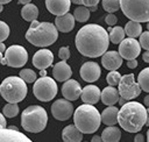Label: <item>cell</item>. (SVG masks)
I'll use <instances>...</instances> for the list:
<instances>
[{
  "label": "cell",
  "instance_id": "cell-50",
  "mask_svg": "<svg viewBox=\"0 0 149 142\" xmlns=\"http://www.w3.org/2000/svg\"><path fill=\"white\" fill-rule=\"evenodd\" d=\"M97 8H98V6H93V7H90L88 9H90V12H95Z\"/></svg>",
  "mask_w": 149,
  "mask_h": 142
},
{
  "label": "cell",
  "instance_id": "cell-18",
  "mask_svg": "<svg viewBox=\"0 0 149 142\" xmlns=\"http://www.w3.org/2000/svg\"><path fill=\"white\" fill-rule=\"evenodd\" d=\"M70 6H71V0H45L47 9L56 16L64 15L65 13H68Z\"/></svg>",
  "mask_w": 149,
  "mask_h": 142
},
{
  "label": "cell",
  "instance_id": "cell-10",
  "mask_svg": "<svg viewBox=\"0 0 149 142\" xmlns=\"http://www.w3.org/2000/svg\"><path fill=\"white\" fill-rule=\"evenodd\" d=\"M6 65L12 68H22L28 61V52L22 45H10L5 50Z\"/></svg>",
  "mask_w": 149,
  "mask_h": 142
},
{
  "label": "cell",
  "instance_id": "cell-12",
  "mask_svg": "<svg viewBox=\"0 0 149 142\" xmlns=\"http://www.w3.org/2000/svg\"><path fill=\"white\" fill-rule=\"evenodd\" d=\"M51 114L56 120L65 121L73 114V105L68 99H58L51 105Z\"/></svg>",
  "mask_w": 149,
  "mask_h": 142
},
{
  "label": "cell",
  "instance_id": "cell-51",
  "mask_svg": "<svg viewBox=\"0 0 149 142\" xmlns=\"http://www.w3.org/2000/svg\"><path fill=\"white\" fill-rule=\"evenodd\" d=\"M9 1H12V0H0V3H2V5L3 3H8Z\"/></svg>",
  "mask_w": 149,
  "mask_h": 142
},
{
  "label": "cell",
  "instance_id": "cell-9",
  "mask_svg": "<svg viewBox=\"0 0 149 142\" xmlns=\"http://www.w3.org/2000/svg\"><path fill=\"white\" fill-rule=\"evenodd\" d=\"M118 85H119L118 91H119L120 97H122L126 100H132V99L139 97L141 91H142L139 83L135 81L133 73L121 76Z\"/></svg>",
  "mask_w": 149,
  "mask_h": 142
},
{
  "label": "cell",
  "instance_id": "cell-20",
  "mask_svg": "<svg viewBox=\"0 0 149 142\" xmlns=\"http://www.w3.org/2000/svg\"><path fill=\"white\" fill-rule=\"evenodd\" d=\"M100 90L98 86L95 85H87L84 88H81V93H80V98L83 100V102L85 104H91L94 105L100 100Z\"/></svg>",
  "mask_w": 149,
  "mask_h": 142
},
{
  "label": "cell",
  "instance_id": "cell-16",
  "mask_svg": "<svg viewBox=\"0 0 149 142\" xmlns=\"http://www.w3.org/2000/svg\"><path fill=\"white\" fill-rule=\"evenodd\" d=\"M0 142H30V139L20 133L19 129L0 128Z\"/></svg>",
  "mask_w": 149,
  "mask_h": 142
},
{
  "label": "cell",
  "instance_id": "cell-33",
  "mask_svg": "<svg viewBox=\"0 0 149 142\" xmlns=\"http://www.w3.org/2000/svg\"><path fill=\"white\" fill-rule=\"evenodd\" d=\"M20 77L26 81V83H34L37 78L35 71L30 70V69H23L20 71Z\"/></svg>",
  "mask_w": 149,
  "mask_h": 142
},
{
  "label": "cell",
  "instance_id": "cell-29",
  "mask_svg": "<svg viewBox=\"0 0 149 142\" xmlns=\"http://www.w3.org/2000/svg\"><path fill=\"white\" fill-rule=\"evenodd\" d=\"M90 9L85 6H78L73 12V17L78 22H86L90 19Z\"/></svg>",
  "mask_w": 149,
  "mask_h": 142
},
{
  "label": "cell",
  "instance_id": "cell-35",
  "mask_svg": "<svg viewBox=\"0 0 149 142\" xmlns=\"http://www.w3.org/2000/svg\"><path fill=\"white\" fill-rule=\"evenodd\" d=\"M139 43H140L141 48H143L144 50H149V30L141 33Z\"/></svg>",
  "mask_w": 149,
  "mask_h": 142
},
{
  "label": "cell",
  "instance_id": "cell-34",
  "mask_svg": "<svg viewBox=\"0 0 149 142\" xmlns=\"http://www.w3.org/2000/svg\"><path fill=\"white\" fill-rule=\"evenodd\" d=\"M120 78H121V74H120L116 70H112V71H109V73L107 74L106 80H107L108 85H111V86H116V85L119 84V81H120Z\"/></svg>",
  "mask_w": 149,
  "mask_h": 142
},
{
  "label": "cell",
  "instance_id": "cell-43",
  "mask_svg": "<svg viewBox=\"0 0 149 142\" xmlns=\"http://www.w3.org/2000/svg\"><path fill=\"white\" fill-rule=\"evenodd\" d=\"M134 141H136V142H139V141H144V137H143V135L142 134H136V136H135V139H134Z\"/></svg>",
  "mask_w": 149,
  "mask_h": 142
},
{
  "label": "cell",
  "instance_id": "cell-25",
  "mask_svg": "<svg viewBox=\"0 0 149 142\" xmlns=\"http://www.w3.org/2000/svg\"><path fill=\"white\" fill-rule=\"evenodd\" d=\"M121 132L115 126H108L101 133V140L105 142H118L120 141Z\"/></svg>",
  "mask_w": 149,
  "mask_h": 142
},
{
  "label": "cell",
  "instance_id": "cell-1",
  "mask_svg": "<svg viewBox=\"0 0 149 142\" xmlns=\"http://www.w3.org/2000/svg\"><path fill=\"white\" fill-rule=\"evenodd\" d=\"M76 48L77 50L91 58L101 56L109 45L108 33L105 28L99 24H86L81 27L76 35Z\"/></svg>",
  "mask_w": 149,
  "mask_h": 142
},
{
  "label": "cell",
  "instance_id": "cell-53",
  "mask_svg": "<svg viewBox=\"0 0 149 142\" xmlns=\"http://www.w3.org/2000/svg\"><path fill=\"white\" fill-rule=\"evenodd\" d=\"M2 9H3V5H2V3H0V13L2 12Z\"/></svg>",
  "mask_w": 149,
  "mask_h": 142
},
{
  "label": "cell",
  "instance_id": "cell-37",
  "mask_svg": "<svg viewBox=\"0 0 149 142\" xmlns=\"http://www.w3.org/2000/svg\"><path fill=\"white\" fill-rule=\"evenodd\" d=\"M58 56L62 61H68L70 58V49L69 47H62L59 48V51H58Z\"/></svg>",
  "mask_w": 149,
  "mask_h": 142
},
{
  "label": "cell",
  "instance_id": "cell-17",
  "mask_svg": "<svg viewBox=\"0 0 149 142\" xmlns=\"http://www.w3.org/2000/svg\"><path fill=\"white\" fill-rule=\"evenodd\" d=\"M101 64L109 71L116 70L122 65V57L118 51H106L101 55Z\"/></svg>",
  "mask_w": 149,
  "mask_h": 142
},
{
  "label": "cell",
  "instance_id": "cell-13",
  "mask_svg": "<svg viewBox=\"0 0 149 142\" xmlns=\"http://www.w3.org/2000/svg\"><path fill=\"white\" fill-rule=\"evenodd\" d=\"M100 74H101L100 66L95 62H86L80 68V77L83 80L87 83H93L98 80Z\"/></svg>",
  "mask_w": 149,
  "mask_h": 142
},
{
  "label": "cell",
  "instance_id": "cell-3",
  "mask_svg": "<svg viewBox=\"0 0 149 142\" xmlns=\"http://www.w3.org/2000/svg\"><path fill=\"white\" fill-rule=\"evenodd\" d=\"M58 38V30L55 24L50 22L31 21L30 27L26 33V40L35 47H48Z\"/></svg>",
  "mask_w": 149,
  "mask_h": 142
},
{
  "label": "cell",
  "instance_id": "cell-54",
  "mask_svg": "<svg viewBox=\"0 0 149 142\" xmlns=\"http://www.w3.org/2000/svg\"><path fill=\"white\" fill-rule=\"evenodd\" d=\"M147 140L149 141V129H148V132H147Z\"/></svg>",
  "mask_w": 149,
  "mask_h": 142
},
{
  "label": "cell",
  "instance_id": "cell-14",
  "mask_svg": "<svg viewBox=\"0 0 149 142\" xmlns=\"http://www.w3.org/2000/svg\"><path fill=\"white\" fill-rule=\"evenodd\" d=\"M54 62V55L48 49H41L33 56V65L40 70H45Z\"/></svg>",
  "mask_w": 149,
  "mask_h": 142
},
{
  "label": "cell",
  "instance_id": "cell-11",
  "mask_svg": "<svg viewBox=\"0 0 149 142\" xmlns=\"http://www.w3.org/2000/svg\"><path fill=\"white\" fill-rule=\"evenodd\" d=\"M141 51V45L139 41H136L133 37L123 38L119 43V54L122 58L129 61V59H135Z\"/></svg>",
  "mask_w": 149,
  "mask_h": 142
},
{
  "label": "cell",
  "instance_id": "cell-5",
  "mask_svg": "<svg viewBox=\"0 0 149 142\" xmlns=\"http://www.w3.org/2000/svg\"><path fill=\"white\" fill-rule=\"evenodd\" d=\"M48 123V114L45 109L37 105L28 106L21 114V126L26 132L40 133Z\"/></svg>",
  "mask_w": 149,
  "mask_h": 142
},
{
  "label": "cell",
  "instance_id": "cell-2",
  "mask_svg": "<svg viewBox=\"0 0 149 142\" xmlns=\"http://www.w3.org/2000/svg\"><path fill=\"white\" fill-rule=\"evenodd\" d=\"M147 108L137 101L125 102L118 113V123L129 133L140 132L146 125Z\"/></svg>",
  "mask_w": 149,
  "mask_h": 142
},
{
  "label": "cell",
  "instance_id": "cell-26",
  "mask_svg": "<svg viewBox=\"0 0 149 142\" xmlns=\"http://www.w3.org/2000/svg\"><path fill=\"white\" fill-rule=\"evenodd\" d=\"M21 16H22L23 20L31 22V21L36 20L37 16H38V8L35 5L30 3V2L26 3L21 9Z\"/></svg>",
  "mask_w": 149,
  "mask_h": 142
},
{
  "label": "cell",
  "instance_id": "cell-6",
  "mask_svg": "<svg viewBox=\"0 0 149 142\" xmlns=\"http://www.w3.org/2000/svg\"><path fill=\"white\" fill-rule=\"evenodd\" d=\"M26 81L19 76H9L0 83V94L8 102H20L27 95Z\"/></svg>",
  "mask_w": 149,
  "mask_h": 142
},
{
  "label": "cell",
  "instance_id": "cell-22",
  "mask_svg": "<svg viewBox=\"0 0 149 142\" xmlns=\"http://www.w3.org/2000/svg\"><path fill=\"white\" fill-rule=\"evenodd\" d=\"M119 91L114 87V86H107L105 87L101 92H100V99L102 101V104H105L106 106H112L114 104L118 102L119 100Z\"/></svg>",
  "mask_w": 149,
  "mask_h": 142
},
{
  "label": "cell",
  "instance_id": "cell-57",
  "mask_svg": "<svg viewBox=\"0 0 149 142\" xmlns=\"http://www.w3.org/2000/svg\"><path fill=\"white\" fill-rule=\"evenodd\" d=\"M147 29L149 30V21H148V23H147Z\"/></svg>",
  "mask_w": 149,
  "mask_h": 142
},
{
  "label": "cell",
  "instance_id": "cell-38",
  "mask_svg": "<svg viewBox=\"0 0 149 142\" xmlns=\"http://www.w3.org/2000/svg\"><path fill=\"white\" fill-rule=\"evenodd\" d=\"M105 22H106L109 27H112V26L116 24V22H118V17H116L113 13H108V14L106 15V17H105Z\"/></svg>",
  "mask_w": 149,
  "mask_h": 142
},
{
  "label": "cell",
  "instance_id": "cell-55",
  "mask_svg": "<svg viewBox=\"0 0 149 142\" xmlns=\"http://www.w3.org/2000/svg\"><path fill=\"white\" fill-rule=\"evenodd\" d=\"M9 128H12V129H17L16 127H14V126H9Z\"/></svg>",
  "mask_w": 149,
  "mask_h": 142
},
{
  "label": "cell",
  "instance_id": "cell-36",
  "mask_svg": "<svg viewBox=\"0 0 149 142\" xmlns=\"http://www.w3.org/2000/svg\"><path fill=\"white\" fill-rule=\"evenodd\" d=\"M9 36V27L6 22L0 21V42L5 41Z\"/></svg>",
  "mask_w": 149,
  "mask_h": 142
},
{
  "label": "cell",
  "instance_id": "cell-39",
  "mask_svg": "<svg viewBox=\"0 0 149 142\" xmlns=\"http://www.w3.org/2000/svg\"><path fill=\"white\" fill-rule=\"evenodd\" d=\"M99 1H100V0H79L80 5H83V6L87 7V8L93 7V6H98Z\"/></svg>",
  "mask_w": 149,
  "mask_h": 142
},
{
  "label": "cell",
  "instance_id": "cell-23",
  "mask_svg": "<svg viewBox=\"0 0 149 142\" xmlns=\"http://www.w3.org/2000/svg\"><path fill=\"white\" fill-rule=\"evenodd\" d=\"M62 139L65 142H80L83 140V133L73 125L66 126L62 130Z\"/></svg>",
  "mask_w": 149,
  "mask_h": 142
},
{
  "label": "cell",
  "instance_id": "cell-15",
  "mask_svg": "<svg viewBox=\"0 0 149 142\" xmlns=\"http://www.w3.org/2000/svg\"><path fill=\"white\" fill-rule=\"evenodd\" d=\"M80 93H81V86L77 80L69 78L68 80L64 81L62 86V94L65 99L70 101L77 100L80 97Z\"/></svg>",
  "mask_w": 149,
  "mask_h": 142
},
{
  "label": "cell",
  "instance_id": "cell-21",
  "mask_svg": "<svg viewBox=\"0 0 149 142\" xmlns=\"http://www.w3.org/2000/svg\"><path fill=\"white\" fill-rule=\"evenodd\" d=\"M55 26L58 31L62 33H69L74 27V17L70 13H65L64 15L56 16L55 19Z\"/></svg>",
  "mask_w": 149,
  "mask_h": 142
},
{
  "label": "cell",
  "instance_id": "cell-41",
  "mask_svg": "<svg viewBox=\"0 0 149 142\" xmlns=\"http://www.w3.org/2000/svg\"><path fill=\"white\" fill-rule=\"evenodd\" d=\"M6 126H7V122H6L5 115H2V113H0V128H5Z\"/></svg>",
  "mask_w": 149,
  "mask_h": 142
},
{
  "label": "cell",
  "instance_id": "cell-30",
  "mask_svg": "<svg viewBox=\"0 0 149 142\" xmlns=\"http://www.w3.org/2000/svg\"><path fill=\"white\" fill-rule=\"evenodd\" d=\"M137 83H139V85H140V87H141L142 91L149 93V68L143 69L139 73Z\"/></svg>",
  "mask_w": 149,
  "mask_h": 142
},
{
  "label": "cell",
  "instance_id": "cell-46",
  "mask_svg": "<svg viewBox=\"0 0 149 142\" xmlns=\"http://www.w3.org/2000/svg\"><path fill=\"white\" fill-rule=\"evenodd\" d=\"M118 102L120 104V106H122V105L126 102V99H123L122 97H119V100H118Z\"/></svg>",
  "mask_w": 149,
  "mask_h": 142
},
{
  "label": "cell",
  "instance_id": "cell-56",
  "mask_svg": "<svg viewBox=\"0 0 149 142\" xmlns=\"http://www.w3.org/2000/svg\"><path fill=\"white\" fill-rule=\"evenodd\" d=\"M3 57H2V52H0V59H2Z\"/></svg>",
  "mask_w": 149,
  "mask_h": 142
},
{
  "label": "cell",
  "instance_id": "cell-7",
  "mask_svg": "<svg viewBox=\"0 0 149 142\" xmlns=\"http://www.w3.org/2000/svg\"><path fill=\"white\" fill-rule=\"evenodd\" d=\"M122 13L133 21H149V0H120Z\"/></svg>",
  "mask_w": 149,
  "mask_h": 142
},
{
  "label": "cell",
  "instance_id": "cell-8",
  "mask_svg": "<svg viewBox=\"0 0 149 142\" xmlns=\"http://www.w3.org/2000/svg\"><path fill=\"white\" fill-rule=\"evenodd\" d=\"M34 95L41 101H50L57 94V84L54 78L43 76L34 81Z\"/></svg>",
  "mask_w": 149,
  "mask_h": 142
},
{
  "label": "cell",
  "instance_id": "cell-19",
  "mask_svg": "<svg viewBox=\"0 0 149 142\" xmlns=\"http://www.w3.org/2000/svg\"><path fill=\"white\" fill-rule=\"evenodd\" d=\"M52 76L57 81H65L72 76V70L65 61H61L54 65Z\"/></svg>",
  "mask_w": 149,
  "mask_h": 142
},
{
  "label": "cell",
  "instance_id": "cell-49",
  "mask_svg": "<svg viewBox=\"0 0 149 142\" xmlns=\"http://www.w3.org/2000/svg\"><path fill=\"white\" fill-rule=\"evenodd\" d=\"M31 0H19V3H22V5H26V3H29Z\"/></svg>",
  "mask_w": 149,
  "mask_h": 142
},
{
  "label": "cell",
  "instance_id": "cell-40",
  "mask_svg": "<svg viewBox=\"0 0 149 142\" xmlns=\"http://www.w3.org/2000/svg\"><path fill=\"white\" fill-rule=\"evenodd\" d=\"M137 61L136 59H129V61H127V66L129 68V69H135L136 66H137Z\"/></svg>",
  "mask_w": 149,
  "mask_h": 142
},
{
  "label": "cell",
  "instance_id": "cell-52",
  "mask_svg": "<svg viewBox=\"0 0 149 142\" xmlns=\"http://www.w3.org/2000/svg\"><path fill=\"white\" fill-rule=\"evenodd\" d=\"M71 2H72V3H76V5H80L79 0H71Z\"/></svg>",
  "mask_w": 149,
  "mask_h": 142
},
{
  "label": "cell",
  "instance_id": "cell-32",
  "mask_svg": "<svg viewBox=\"0 0 149 142\" xmlns=\"http://www.w3.org/2000/svg\"><path fill=\"white\" fill-rule=\"evenodd\" d=\"M102 8L107 13H114L120 9V0H102Z\"/></svg>",
  "mask_w": 149,
  "mask_h": 142
},
{
  "label": "cell",
  "instance_id": "cell-27",
  "mask_svg": "<svg viewBox=\"0 0 149 142\" xmlns=\"http://www.w3.org/2000/svg\"><path fill=\"white\" fill-rule=\"evenodd\" d=\"M123 30H125V34L128 35V37L135 38V37H139L141 35V33H142V26H141L140 22L130 20L129 22L126 23Z\"/></svg>",
  "mask_w": 149,
  "mask_h": 142
},
{
  "label": "cell",
  "instance_id": "cell-28",
  "mask_svg": "<svg viewBox=\"0 0 149 142\" xmlns=\"http://www.w3.org/2000/svg\"><path fill=\"white\" fill-rule=\"evenodd\" d=\"M109 34H108V38L109 41L113 43V44H119L123 38H125V30L122 27H119V26H115V27H109L108 30Z\"/></svg>",
  "mask_w": 149,
  "mask_h": 142
},
{
  "label": "cell",
  "instance_id": "cell-48",
  "mask_svg": "<svg viewBox=\"0 0 149 142\" xmlns=\"http://www.w3.org/2000/svg\"><path fill=\"white\" fill-rule=\"evenodd\" d=\"M146 125L149 127V107L147 109V120H146Z\"/></svg>",
  "mask_w": 149,
  "mask_h": 142
},
{
  "label": "cell",
  "instance_id": "cell-24",
  "mask_svg": "<svg viewBox=\"0 0 149 142\" xmlns=\"http://www.w3.org/2000/svg\"><path fill=\"white\" fill-rule=\"evenodd\" d=\"M118 113H119V108L112 105V106L106 107L102 111V113L100 114V119L104 125L114 126L118 123Z\"/></svg>",
  "mask_w": 149,
  "mask_h": 142
},
{
  "label": "cell",
  "instance_id": "cell-47",
  "mask_svg": "<svg viewBox=\"0 0 149 142\" xmlns=\"http://www.w3.org/2000/svg\"><path fill=\"white\" fill-rule=\"evenodd\" d=\"M6 50V45L3 44V42H0V52H3Z\"/></svg>",
  "mask_w": 149,
  "mask_h": 142
},
{
  "label": "cell",
  "instance_id": "cell-45",
  "mask_svg": "<svg viewBox=\"0 0 149 142\" xmlns=\"http://www.w3.org/2000/svg\"><path fill=\"white\" fill-rule=\"evenodd\" d=\"M143 104H144V106H147V107H149V94H147V95L144 97V100H143Z\"/></svg>",
  "mask_w": 149,
  "mask_h": 142
},
{
  "label": "cell",
  "instance_id": "cell-31",
  "mask_svg": "<svg viewBox=\"0 0 149 142\" xmlns=\"http://www.w3.org/2000/svg\"><path fill=\"white\" fill-rule=\"evenodd\" d=\"M19 111L20 109H19V106L16 102H8L2 108V113L7 118H15L19 114Z\"/></svg>",
  "mask_w": 149,
  "mask_h": 142
},
{
  "label": "cell",
  "instance_id": "cell-42",
  "mask_svg": "<svg viewBox=\"0 0 149 142\" xmlns=\"http://www.w3.org/2000/svg\"><path fill=\"white\" fill-rule=\"evenodd\" d=\"M142 59L146 62V63H149V50L144 51L143 55H142Z\"/></svg>",
  "mask_w": 149,
  "mask_h": 142
},
{
  "label": "cell",
  "instance_id": "cell-44",
  "mask_svg": "<svg viewBox=\"0 0 149 142\" xmlns=\"http://www.w3.org/2000/svg\"><path fill=\"white\" fill-rule=\"evenodd\" d=\"M92 142H100V141H102L101 140V136H98V135H94L93 137H92V140H91Z\"/></svg>",
  "mask_w": 149,
  "mask_h": 142
},
{
  "label": "cell",
  "instance_id": "cell-4",
  "mask_svg": "<svg viewBox=\"0 0 149 142\" xmlns=\"http://www.w3.org/2000/svg\"><path fill=\"white\" fill-rule=\"evenodd\" d=\"M73 115L74 126L83 134H92L95 133L100 127V113L99 111L92 106L91 104H83L77 107Z\"/></svg>",
  "mask_w": 149,
  "mask_h": 142
}]
</instances>
